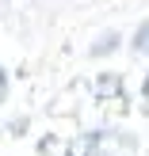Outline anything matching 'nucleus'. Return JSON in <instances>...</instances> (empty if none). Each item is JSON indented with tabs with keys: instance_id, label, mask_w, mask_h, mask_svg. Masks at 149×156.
<instances>
[{
	"instance_id": "f257e3e1",
	"label": "nucleus",
	"mask_w": 149,
	"mask_h": 156,
	"mask_svg": "<svg viewBox=\"0 0 149 156\" xmlns=\"http://www.w3.org/2000/svg\"><path fill=\"white\" fill-rule=\"evenodd\" d=\"M134 50H138V53H149V19L134 30Z\"/></svg>"
}]
</instances>
